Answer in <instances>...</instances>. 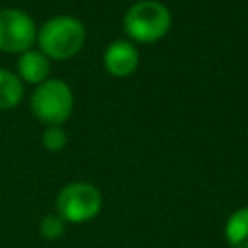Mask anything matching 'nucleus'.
Segmentation results:
<instances>
[{
	"label": "nucleus",
	"instance_id": "11",
	"mask_svg": "<svg viewBox=\"0 0 248 248\" xmlns=\"http://www.w3.org/2000/svg\"><path fill=\"white\" fill-rule=\"evenodd\" d=\"M41 141H43L45 149H48V151H60L66 145L68 136H66V132L60 126H46L45 132H43V136H41Z\"/></svg>",
	"mask_w": 248,
	"mask_h": 248
},
{
	"label": "nucleus",
	"instance_id": "2",
	"mask_svg": "<svg viewBox=\"0 0 248 248\" xmlns=\"http://www.w3.org/2000/svg\"><path fill=\"white\" fill-rule=\"evenodd\" d=\"M170 29V12L159 0H138L124 14V31L132 41L155 43Z\"/></svg>",
	"mask_w": 248,
	"mask_h": 248
},
{
	"label": "nucleus",
	"instance_id": "8",
	"mask_svg": "<svg viewBox=\"0 0 248 248\" xmlns=\"http://www.w3.org/2000/svg\"><path fill=\"white\" fill-rule=\"evenodd\" d=\"M225 240L231 248H248V205L229 215L225 223Z\"/></svg>",
	"mask_w": 248,
	"mask_h": 248
},
{
	"label": "nucleus",
	"instance_id": "5",
	"mask_svg": "<svg viewBox=\"0 0 248 248\" xmlns=\"http://www.w3.org/2000/svg\"><path fill=\"white\" fill-rule=\"evenodd\" d=\"M37 25L33 17L19 8L0 10V50L21 54L37 43Z\"/></svg>",
	"mask_w": 248,
	"mask_h": 248
},
{
	"label": "nucleus",
	"instance_id": "3",
	"mask_svg": "<svg viewBox=\"0 0 248 248\" xmlns=\"http://www.w3.org/2000/svg\"><path fill=\"white\" fill-rule=\"evenodd\" d=\"M31 110L33 114L48 124L60 126L66 122L74 110V93L72 87L58 78H48L46 81L39 83L31 95Z\"/></svg>",
	"mask_w": 248,
	"mask_h": 248
},
{
	"label": "nucleus",
	"instance_id": "9",
	"mask_svg": "<svg viewBox=\"0 0 248 248\" xmlns=\"http://www.w3.org/2000/svg\"><path fill=\"white\" fill-rule=\"evenodd\" d=\"M23 97V81L17 74L0 68V110H10L19 105Z\"/></svg>",
	"mask_w": 248,
	"mask_h": 248
},
{
	"label": "nucleus",
	"instance_id": "1",
	"mask_svg": "<svg viewBox=\"0 0 248 248\" xmlns=\"http://www.w3.org/2000/svg\"><path fill=\"white\" fill-rule=\"evenodd\" d=\"M37 43L48 60L72 58L85 43V25L74 16H54L37 31Z\"/></svg>",
	"mask_w": 248,
	"mask_h": 248
},
{
	"label": "nucleus",
	"instance_id": "4",
	"mask_svg": "<svg viewBox=\"0 0 248 248\" xmlns=\"http://www.w3.org/2000/svg\"><path fill=\"white\" fill-rule=\"evenodd\" d=\"M103 207L101 190L91 182H70L56 196V213L66 223H85Z\"/></svg>",
	"mask_w": 248,
	"mask_h": 248
},
{
	"label": "nucleus",
	"instance_id": "7",
	"mask_svg": "<svg viewBox=\"0 0 248 248\" xmlns=\"http://www.w3.org/2000/svg\"><path fill=\"white\" fill-rule=\"evenodd\" d=\"M50 74V60L41 50H25L17 58V78L27 83H43L48 79Z\"/></svg>",
	"mask_w": 248,
	"mask_h": 248
},
{
	"label": "nucleus",
	"instance_id": "10",
	"mask_svg": "<svg viewBox=\"0 0 248 248\" xmlns=\"http://www.w3.org/2000/svg\"><path fill=\"white\" fill-rule=\"evenodd\" d=\"M39 232L45 240H58L66 232V221L58 213H48L39 223Z\"/></svg>",
	"mask_w": 248,
	"mask_h": 248
},
{
	"label": "nucleus",
	"instance_id": "6",
	"mask_svg": "<svg viewBox=\"0 0 248 248\" xmlns=\"http://www.w3.org/2000/svg\"><path fill=\"white\" fill-rule=\"evenodd\" d=\"M138 62H140L138 48L130 41H124V39L112 41L107 46L105 54H103L105 70L110 76H114V78H126V76H130L138 68Z\"/></svg>",
	"mask_w": 248,
	"mask_h": 248
}]
</instances>
